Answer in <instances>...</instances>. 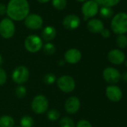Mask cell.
I'll return each mask as SVG.
<instances>
[{
  "mask_svg": "<svg viewBox=\"0 0 127 127\" xmlns=\"http://www.w3.org/2000/svg\"><path fill=\"white\" fill-rule=\"evenodd\" d=\"M29 4L27 0H10L7 5L6 14L11 20H24L29 14Z\"/></svg>",
  "mask_w": 127,
  "mask_h": 127,
  "instance_id": "obj_1",
  "label": "cell"
},
{
  "mask_svg": "<svg viewBox=\"0 0 127 127\" xmlns=\"http://www.w3.org/2000/svg\"><path fill=\"white\" fill-rule=\"evenodd\" d=\"M111 29L116 34H124L127 32V14L120 12L114 15L111 22Z\"/></svg>",
  "mask_w": 127,
  "mask_h": 127,
  "instance_id": "obj_2",
  "label": "cell"
},
{
  "mask_svg": "<svg viewBox=\"0 0 127 127\" xmlns=\"http://www.w3.org/2000/svg\"><path fill=\"white\" fill-rule=\"evenodd\" d=\"M24 46L27 51L32 53H35L39 52L43 47V40L41 37L35 34L29 35L25 41Z\"/></svg>",
  "mask_w": 127,
  "mask_h": 127,
  "instance_id": "obj_3",
  "label": "cell"
},
{
  "mask_svg": "<svg viewBox=\"0 0 127 127\" xmlns=\"http://www.w3.org/2000/svg\"><path fill=\"white\" fill-rule=\"evenodd\" d=\"M31 106L34 113L41 114L47 111L49 108V101L44 95H37L34 97Z\"/></svg>",
  "mask_w": 127,
  "mask_h": 127,
  "instance_id": "obj_4",
  "label": "cell"
},
{
  "mask_svg": "<svg viewBox=\"0 0 127 127\" xmlns=\"http://www.w3.org/2000/svg\"><path fill=\"white\" fill-rule=\"evenodd\" d=\"M15 33V25L10 18H4L0 21V35L5 39L11 38Z\"/></svg>",
  "mask_w": 127,
  "mask_h": 127,
  "instance_id": "obj_5",
  "label": "cell"
},
{
  "mask_svg": "<svg viewBox=\"0 0 127 127\" xmlns=\"http://www.w3.org/2000/svg\"><path fill=\"white\" fill-rule=\"evenodd\" d=\"M57 85L62 92L70 93L73 91L76 88V82L72 76L65 75L58 79Z\"/></svg>",
  "mask_w": 127,
  "mask_h": 127,
  "instance_id": "obj_6",
  "label": "cell"
},
{
  "mask_svg": "<svg viewBox=\"0 0 127 127\" xmlns=\"http://www.w3.org/2000/svg\"><path fill=\"white\" fill-rule=\"evenodd\" d=\"M99 12V5L94 0H88L82 6V13L84 16V20H88L96 16Z\"/></svg>",
  "mask_w": 127,
  "mask_h": 127,
  "instance_id": "obj_7",
  "label": "cell"
},
{
  "mask_svg": "<svg viewBox=\"0 0 127 127\" xmlns=\"http://www.w3.org/2000/svg\"><path fill=\"white\" fill-rule=\"evenodd\" d=\"M13 81L18 84L22 85L26 82L29 78V71L25 66H19L14 69L11 75Z\"/></svg>",
  "mask_w": 127,
  "mask_h": 127,
  "instance_id": "obj_8",
  "label": "cell"
},
{
  "mask_svg": "<svg viewBox=\"0 0 127 127\" xmlns=\"http://www.w3.org/2000/svg\"><path fill=\"white\" fill-rule=\"evenodd\" d=\"M25 26L32 30H37L42 28L43 20L41 16L37 14H30L24 20Z\"/></svg>",
  "mask_w": 127,
  "mask_h": 127,
  "instance_id": "obj_9",
  "label": "cell"
},
{
  "mask_svg": "<svg viewBox=\"0 0 127 127\" xmlns=\"http://www.w3.org/2000/svg\"><path fill=\"white\" fill-rule=\"evenodd\" d=\"M102 77L107 83L112 85L120 81V73L117 69L111 67H108L103 70Z\"/></svg>",
  "mask_w": 127,
  "mask_h": 127,
  "instance_id": "obj_10",
  "label": "cell"
},
{
  "mask_svg": "<svg viewBox=\"0 0 127 127\" xmlns=\"http://www.w3.org/2000/svg\"><path fill=\"white\" fill-rule=\"evenodd\" d=\"M105 95L110 101L117 102L123 97V91L117 85H108L105 89Z\"/></svg>",
  "mask_w": 127,
  "mask_h": 127,
  "instance_id": "obj_11",
  "label": "cell"
},
{
  "mask_svg": "<svg viewBox=\"0 0 127 127\" xmlns=\"http://www.w3.org/2000/svg\"><path fill=\"white\" fill-rule=\"evenodd\" d=\"M107 57L108 61L114 65H120L126 60L125 53L122 50L118 49H114L109 51Z\"/></svg>",
  "mask_w": 127,
  "mask_h": 127,
  "instance_id": "obj_12",
  "label": "cell"
},
{
  "mask_svg": "<svg viewBox=\"0 0 127 127\" xmlns=\"http://www.w3.org/2000/svg\"><path fill=\"white\" fill-rule=\"evenodd\" d=\"M62 24L63 26L67 30H74L80 26L81 20L76 14H69L64 18Z\"/></svg>",
  "mask_w": 127,
  "mask_h": 127,
  "instance_id": "obj_13",
  "label": "cell"
},
{
  "mask_svg": "<svg viewBox=\"0 0 127 127\" xmlns=\"http://www.w3.org/2000/svg\"><path fill=\"white\" fill-rule=\"evenodd\" d=\"M82 59V52L76 48H72L68 49L64 53V61L65 62L70 64H75L79 63Z\"/></svg>",
  "mask_w": 127,
  "mask_h": 127,
  "instance_id": "obj_14",
  "label": "cell"
},
{
  "mask_svg": "<svg viewBox=\"0 0 127 127\" xmlns=\"http://www.w3.org/2000/svg\"><path fill=\"white\" fill-rule=\"evenodd\" d=\"M80 106H81V102L79 99L76 96H70L66 100L64 108L67 113L75 114L79 110Z\"/></svg>",
  "mask_w": 127,
  "mask_h": 127,
  "instance_id": "obj_15",
  "label": "cell"
},
{
  "mask_svg": "<svg viewBox=\"0 0 127 127\" xmlns=\"http://www.w3.org/2000/svg\"><path fill=\"white\" fill-rule=\"evenodd\" d=\"M87 29L91 33H94V34L100 33L104 29V24L102 22V20H100L99 19L93 18L88 21Z\"/></svg>",
  "mask_w": 127,
  "mask_h": 127,
  "instance_id": "obj_16",
  "label": "cell"
},
{
  "mask_svg": "<svg viewBox=\"0 0 127 127\" xmlns=\"http://www.w3.org/2000/svg\"><path fill=\"white\" fill-rule=\"evenodd\" d=\"M56 37V29L51 26L45 27L41 32V39L47 43L52 40Z\"/></svg>",
  "mask_w": 127,
  "mask_h": 127,
  "instance_id": "obj_17",
  "label": "cell"
},
{
  "mask_svg": "<svg viewBox=\"0 0 127 127\" xmlns=\"http://www.w3.org/2000/svg\"><path fill=\"white\" fill-rule=\"evenodd\" d=\"M14 120L8 115H4L0 117V127H14Z\"/></svg>",
  "mask_w": 127,
  "mask_h": 127,
  "instance_id": "obj_18",
  "label": "cell"
},
{
  "mask_svg": "<svg viewBox=\"0 0 127 127\" xmlns=\"http://www.w3.org/2000/svg\"><path fill=\"white\" fill-rule=\"evenodd\" d=\"M43 52L45 55H53L55 51H56V48H55V46L50 43V42H48L46 43V44L43 45Z\"/></svg>",
  "mask_w": 127,
  "mask_h": 127,
  "instance_id": "obj_19",
  "label": "cell"
},
{
  "mask_svg": "<svg viewBox=\"0 0 127 127\" xmlns=\"http://www.w3.org/2000/svg\"><path fill=\"white\" fill-rule=\"evenodd\" d=\"M116 43L120 49H125L127 46V37L125 34H118L116 37Z\"/></svg>",
  "mask_w": 127,
  "mask_h": 127,
  "instance_id": "obj_20",
  "label": "cell"
},
{
  "mask_svg": "<svg viewBox=\"0 0 127 127\" xmlns=\"http://www.w3.org/2000/svg\"><path fill=\"white\" fill-rule=\"evenodd\" d=\"M52 4L55 9L62 11L67 7V0H52Z\"/></svg>",
  "mask_w": 127,
  "mask_h": 127,
  "instance_id": "obj_21",
  "label": "cell"
},
{
  "mask_svg": "<svg viewBox=\"0 0 127 127\" xmlns=\"http://www.w3.org/2000/svg\"><path fill=\"white\" fill-rule=\"evenodd\" d=\"M60 127H76L73 120L68 117H62L59 122Z\"/></svg>",
  "mask_w": 127,
  "mask_h": 127,
  "instance_id": "obj_22",
  "label": "cell"
},
{
  "mask_svg": "<svg viewBox=\"0 0 127 127\" xmlns=\"http://www.w3.org/2000/svg\"><path fill=\"white\" fill-rule=\"evenodd\" d=\"M21 127H33L34 120L29 116H24L20 120Z\"/></svg>",
  "mask_w": 127,
  "mask_h": 127,
  "instance_id": "obj_23",
  "label": "cell"
},
{
  "mask_svg": "<svg viewBox=\"0 0 127 127\" xmlns=\"http://www.w3.org/2000/svg\"><path fill=\"white\" fill-rule=\"evenodd\" d=\"M15 94H16V96L20 98V99H22V98H24L27 94V90H26V88L23 85H18L15 90Z\"/></svg>",
  "mask_w": 127,
  "mask_h": 127,
  "instance_id": "obj_24",
  "label": "cell"
},
{
  "mask_svg": "<svg viewBox=\"0 0 127 127\" xmlns=\"http://www.w3.org/2000/svg\"><path fill=\"white\" fill-rule=\"evenodd\" d=\"M47 118L50 120V121H55L58 120L60 117V113L58 110L56 109H52L49 110L47 112Z\"/></svg>",
  "mask_w": 127,
  "mask_h": 127,
  "instance_id": "obj_25",
  "label": "cell"
},
{
  "mask_svg": "<svg viewBox=\"0 0 127 127\" xmlns=\"http://www.w3.org/2000/svg\"><path fill=\"white\" fill-rule=\"evenodd\" d=\"M99 14L100 15L104 17V18H109L112 16L113 14V11L111 8H108V7H102L99 10Z\"/></svg>",
  "mask_w": 127,
  "mask_h": 127,
  "instance_id": "obj_26",
  "label": "cell"
},
{
  "mask_svg": "<svg viewBox=\"0 0 127 127\" xmlns=\"http://www.w3.org/2000/svg\"><path fill=\"white\" fill-rule=\"evenodd\" d=\"M56 81V76L53 73H47L43 77V82L46 85H52Z\"/></svg>",
  "mask_w": 127,
  "mask_h": 127,
  "instance_id": "obj_27",
  "label": "cell"
},
{
  "mask_svg": "<svg viewBox=\"0 0 127 127\" xmlns=\"http://www.w3.org/2000/svg\"><path fill=\"white\" fill-rule=\"evenodd\" d=\"M120 0H101V5L105 7L112 8L119 4Z\"/></svg>",
  "mask_w": 127,
  "mask_h": 127,
  "instance_id": "obj_28",
  "label": "cell"
},
{
  "mask_svg": "<svg viewBox=\"0 0 127 127\" xmlns=\"http://www.w3.org/2000/svg\"><path fill=\"white\" fill-rule=\"evenodd\" d=\"M7 81V74L5 71L0 67V85H3Z\"/></svg>",
  "mask_w": 127,
  "mask_h": 127,
  "instance_id": "obj_29",
  "label": "cell"
},
{
  "mask_svg": "<svg viewBox=\"0 0 127 127\" xmlns=\"http://www.w3.org/2000/svg\"><path fill=\"white\" fill-rule=\"evenodd\" d=\"M76 127H92V125L88 120L83 119V120H80L77 123Z\"/></svg>",
  "mask_w": 127,
  "mask_h": 127,
  "instance_id": "obj_30",
  "label": "cell"
},
{
  "mask_svg": "<svg viewBox=\"0 0 127 127\" xmlns=\"http://www.w3.org/2000/svg\"><path fill=\"white\" fill-rule=\"evenodd\" d=\"M100 34L104 38H108L111 36V32L109 31V29H105V28L102 29V31L100 32Z\"/></svg>",
  "mask_w": 127,
  "mask_h": 127,
  "instance_id": "obj_31",
  "label": "cell"
},
{
  "mask_svg": "<svg viewBox=\"0 0 127 127\" xmlns=\"http://www.w3.org/2000/svg\"><path fill=\"white\" fill-rule=\"evenodd\" d=\"M7 12V7L2 4V3H0V15H4Z\"/></svg>",
  "mask_w": 127,
  "mask_h": 127,
  "instance_id": "obj_32",
  "label": "cell"
},
{
  "mask_svg": "<svg viewBox=\"0 0 127 127\" xmlns=\"http://www.w3.org/2000/svg\"><path fill=\"white\" fill-rule=\"evenodd\" d=\"M122 78V79L125 82H127V71L124 72L122 75H120V79Z\"/></svg>",
  "mask_w": 127,
  "mask_h": 127,
  "instance_id": "obj_33",
  "label": "cell"
},
{
  "mask_svg": "<svg viewBox=\"0 0 127 127\" xmlns=\"http://www.w3.org/2000/svg\"><path fill=\"white\" fill-rule=\"evenodd\" d=\"M64 64H65V61L64 60H60L58 61V64L61 65V66H64Z\"/></svg>",
  "mask_w": 127,
  "mask_h": 127,
  "instance_id": "obj_34",
  "label": "cell"
},
{
  "mask_svg": "<svg viewBox=\"0 0 127 127\" xmlns=\"http://www.w3.org/2000/svg\"><path fill=\"white\" fill-rule=\"evenodd\" d=\"M37 1L39 2H40V3H46L49 1H50V0H37Z\"/></svg>",
  "mask_w": 127,
  "mask_h": 127,
  "instance_id": "obj_35",
  "label": "cell"
},
{
  "mask_svg": "<svg viewBox=\"0 0 127 127\" xmlns=\"http://www.w3.org/2000/svg\"><path fill=\"white\" fill-rule=\"evenodd\" d=\"M2 64H3V58L1 55H0V67L2 65Z\"/></svg>",
  "mask_w": 127,
  "mask_h": 127,
  "instance_id": "obj_36",
  "label": "cell"
},
{
  "mask_svg": "<svg viewBox=\"0 0 127 127\" xmlns=\"http://www.w3.org/2000/svg\"><path fill=\"white\" fill-rule=\"evenodd\" d=\"M78 2H86L87 0H76Z\"/></svg>",
  "mask_w": 127,
  "mask_h": 127,
  "instance_id": "obj_37",
  "label": "cell"
},
{
  "mask_svg": "<svg viewBox=\"0 0 127 127\" xmlns=\"http://www.w3.org/2000/svg\"><path fill=\"white\" fill-rule=\"evenodd\" d=\"M126 67H127V61H126Z\"/></svg>",
  "mask_w": 127,
  "mask_h": 127,
  "instance_id": "obj_38",
  "label": "cell"
},
{
  "mask_svg": "<svg viewBox=\"0 0 127 127\" xmlns=\"http://www.w3.org/2000/svg\"><path fill=\"white\" fill-rule=\"evenodd\" d=\"M16 127H21V126H16Z\"/></svg>",
  "mask_w": 127,
  "mask_h": 127,
  "instance_id": "obj_39",
  "label": "cell"
}]
</instances>
